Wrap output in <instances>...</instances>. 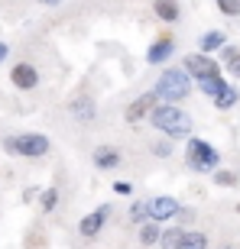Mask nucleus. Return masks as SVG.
I'll use <instances>...</instances> for the list:
<instances>
[{
    "instance_id": "1",
    "label": "nucleus",
    "mask_w": 240,
    "mask_h": 249,
    "mask_svg": "<svg viewBox=\"0 0 240 249\" xmlns=\"http://www.w3.org/2000/svg\"><path fill=\"white\" fill-rule=\"evenodd\" d=\"M146 120H149V126L159 129L166 139H188L192 136V126H195L188 110H182L179 104H162V101L149 110Z\"/></svg>"
},
{
    "instance_id": "8",
    "label": "nucleus",
    "mask_w": 240,
    "mask_h": 249,
    "mask_svg": "<svg viewBox=\"0 0 240 249\" xmlns=\"http://www.w3.org/2000/svg\"><path fill=\"white\" fill-rule=\"evenodd\" d=\"M7 78L17 91H36L39 84H42V74H39V68L33 62H13Z\"/></svg>"
},
{
    "instance_id": "15",
    "label": "nucleus",
    "mask_w": 240,
    "mask_h": 249,
    "mask_svg": "<svg viewBox=\"0 0 240 249\" xmlns=\"http://www.w3.org/2000/svg\"><path fill=\"white\" fill-rule=\"evenodd\" d=\"M211 104H214V110H234L240 104V91H237V84H224L221 91L211 97Z\"/></svg>"
},
{
    "instance_id": "26",
    "label": "nucleus",
    "mask_w": 240,
    "mask_h": 249,
    "mask_svg": "<svg viewBox=\"0 0 240 249\" xmlns=\"http://www.w3.org/2000/svg\"><path fill=\"white\" fill-rule=\"evenodd\" d=\"M218 52H221V58H218V62H224V65H227V62H231V58H234V55H237V52H240V49L227 42V46H221V49H218Z\"/></svg>"
},
{
    "instance_id": "13",
    "label": "nucleus",
    "mask_w": 240,
    "mask_h": 249,
    "mask_svg": "<svg viewBox=\"0 0 240 249\" xmlns=\"http://www.w3.org/2000/svg\"><path fill=\"white\" fill-rule=\"evenodd\" d=\"M153 13H156L159 23L176 26L179 19H182V3H179V0H153Z\"/></svg>"
},
{
    "instance_id": "18",
    "label": "nucleus",
    "mask_w": 240,
    "mask_h": 249,
    "mask_svg": "<svg viewBox=\"0 0 240 249\" xmlns=\"http://www.w3.org/2000/svg\"><path fill=\"white\" fill-rule=\"evenodd\" d=\"M59 201H62L59 188H42V191H39V211L42 213H52L59 207Z\"/></svg>"
},
{
    "instance_id": "30",
    "label": "nucleus",
    "mask_w": 240,
    "mask_h": 249,
    "mask_svg": "<svg viewBox=\"0 0 240 249\" xmlns=\"http://www.w3.org/2000/svg\"><path fill=\"white\" fill-rule=\"evenodd\" d=\"M39 7H59V3H62V0H36Z\"/></svg>"
},
{
    "instance_id": "28",
    "label": "nucleus",
    "mask_w": 240,
    "mask_h": 249,
    "mask_svg": "<svg viewBox=\"0 0 240 249\" xmlns=\"http://www.w3.org/2000/svg\"><path fill=\"white\" fill-rule=\"evenodd\" d=\"M36 197H39V188H26V191H23V201H36Z\"/></svg>"
},
{
    "instance_id": "2",
    "label": "nucleus",
    "mask_w": 240,
    "mask_h": 249,
    "mask_svg": "<svg viewBox=\"0 0 240 249\" xmlns=\"http://www.w3.org/2000/svg\"><path fill=\"white\" fill-rule=\"evenodd\" d=\"M3 152L13 159H46L52 152V139L46 133H13V136H3Z\"/></svg>"
},
{
    "instance_id": "9",
    "label": "nucleus",
    "mask_w": 240,
    "mask_h": 249,
    "mask_svg": "<svg viewBox=\"0 0 240 249\" xmlns=\"http://www.w3.org/2000/svg\"><path fill=\"white\" fill-rule=\"evenodd\" d=\"M146 213H149V220L169 223V220H176L179 213H182V204H179L172 194H159V197H149L146 201Z\"/></svg>"
},
{
    "instance_id": "7",
    "label": "nucleus",
    "mask_w": 240,
    "mask_h": 249,
    "mask_svg": "<svg viewBox=\"0 0 240 249\" xmlns=\"http://www.w3.org/2000/svg\"><path fill=\"white\" fill-rule=\"evenodd\" d=\"M68 117H72L75 123H81V126L94 123L98 120V101H94L88 91H75L72 101H68Z\"/></svg>"
},
{
    "instance_id": "3",
    "label": "nucleus",
    "mask_w": 240,
    "mask_h": 249,
    "mask_svg": "<svg viewBox=\"0 0 240 249\" xmlns=\"http://www.w3.org/2000/svg\"><path fill=\"white\" fill-rule=\"evenodd\" d=\"M192 78L185 74V68H162L153 84V94H156L162 104H182L188 94H192Z\"/></svg>"
},
{
    "instance_id": "11",
    "label": "nucleus",
    "mask_w": 240,
    "mask_h": 249,
    "mask_svg": "<svg viewBox=\"0 0 240 249\" xmlns=\"http://www.w3.org/2000/svg\"><path fill=\"white\" fill-rule=\"evenodd\" d=\"M156 104H159L156 94H153V91H143L137 101H130V104H127V110H123V120L137 126V123H143V120L149 117V110H153Z\"/></svg>"
},
{
    "instance_id": "21",
    "label": "nucleus",
    "mask_w": 240,
    "mask_h": 249,
    "mask_svg": "<svg viewBox=\"0 0 240 249\" xmlns=\"http://www.w3.org/2000/svg\"><path fill=\"white\" fill-rule=\"evenodd\" d=\"M179 236H182V227H166V230L159 233V243H156V246L159 249H176Z\"/></svg>"
},
{
    "instance_id": "6",
    "label": "nucleus",
    "mask_w": 240,
    "mask_h": 249,
    "mask_svg": "<svg viewBox=\"0 0 240 249\" xmlns=\"http://www.w3.org/2000/svg\"><path fill=\"white\" fill-rule=\"evenodd\" d=\"M111 213H114L111 204H98L91 213H84L81 220H78V236H81L84 243L98 240V236L104 233V227H107V220H111Z\"/></svg>"
},
{
    "instance_id": "23",
    "label": "nucleus",
    "mask_w": 240,
    "mask_h": 249,
    "mask_svg": "<svg viewBox=\"0 0 240 249\" xmlns=\"http://www.w3.org/2000/svg\"><path fill=\"white\" fill-rule=\"evenodd\" d=\"M214 7L221 10L224 17H231V19L240 17V0H214Z\"/></svg>"
},
{
    "instance_id": "17",
    "label": "nucleus",
    "mask_w": 240,
    "mask_h": 249,
    "mask_svg": "<svg viewBox=\"0 0 240 249\" xmlns=\"http://www.w3.org/2000/svg\"><path fill=\"white\" fill-rule=\"evenodd\" d=\"M159 233H162V223H156V220H143L137 227V240H140V246H156L159 243Z\"/></svg>"
},
{
    "instance_id": "31",
    "label": "nucleus",
    "mask_w": 240,
    "mask_h": 249,
    "mask_svg": "<svg viewBox=\"0 0 240 249\" xmlns=\"http://www.w3.org/2000/svg\"><path fill=\"white\" fill-rule=\"evenodd\" d=\"M237 213H240V204H237Z\"/></svg>"
},
{
    "instance_id": "14",
    "label": "nucleus",
    "mask_w": 240,
    "mask_h": 249,
    "mask_svg": "<svg viewBox=\"0 0 240 249\" xmlns=\"http://www.w3.org/2000/svg\"><path fill=\"white\" fill-rule=\"evenodd\" d=\"M221 46H227V33H224V29H208V33H201V39H198V52H204V55H214Z\"/></svg>"
},
{
    "instance_id": "22",
    "label": "nucleus",
    "mask_w": 240,
    "mask_h": 249,
    "mask_svg": "<svg viewBox=\"0 0 240 249\" xmlns=\"http://www.w3.org/2000/svg\"><path fill=\"white\" fill-rule=\"evenodd\" d=\"M127 220L133 223V227H140L143 220H149V213H146V201H133V204H130V211H127Z\"/></svg>"
},
{
    "instance_id": "29",
    "label": "nucleus",
    "mask_w": 240,
    "mask_h": 249,
    "mask_svg": "<svg viewBox=\"0 0 240 249\" xmlns=\"http://www.w3.org/2000/svg\"><path fill=\"white\" fill-rule=\"evenodd\" d=\"M7 58H10V46H7V42H3V39H0V65L7 62Z\"/></svg>"
},
{
    "instance_id": "27",
    "label": "nucleus",
    "mask_w": 240,
    "mask_h": 249,
    "mask_svg": "<svg viewBox=\"0 0 240 249\" xmlns=\"http://www.w3.org/2000/svg\"><path fill=\"white\" fill-rule=\"evenodd\" d=\"M224 68H227V74H231V78H240V52H237V55H234L227 65H224Z\"/></svg>"
},
{
    "instance_id": "4",
    "label": "nucleus",
    "mask_w": 240,
    "mask_h": 249,
    "mask_svg": "<svg viewBox=\"0 0 240 249\" xmlns=\"http://www.w3.org/2000/svg\"><path fill=\"white\" fill-rule=\"evenodd\" d=\"M185 165L195 175H211L214 168H221V152L201 136H188L185 139Z\"/></svg>"
},
{
    "instance_id": "19",
    "label": "nucleus",
    "mask_w": 240,
    "mask_h": 249,
    "mask_svg": "<svg viewBox=\"0 0 240 249\" xmlns=\"http://www.w3.org/2000/svg\"><path fill=\"white\" fill-rule=\"evenodd\" d=\"M195 84H198V91H201L204 97H214L227 81H224V74H214V78H204V81H195Z\"/></svg>"
},
{
    "instance_id": "24",
    "label": "nucleus",
    "mask_w": 240,
    "mask_h": 249,
    "mask_svg": "<svg viewBox=\"0 0 240 249\" xmlns=\"http://www.w3.org/2000/svg\"><path fill=\"white\" fill-rule=\"evenodd\" d=\"M153 156H159V159H169L172 156V139H162V142H153Z\"/></svg>"
},
{
    "instance_id": "5",
    "label": "nucleus",
    "mask_w": 240,
    "mask_h": 249,
    "mask_svg": "<svg viewBox=\"0 0 240 249\" xmlns=\"http://www.w3.org/2000/svg\"><path fill=\"white\" fill-rule=\"evenodd\" d=\"M182 68L192 81H204V78L221 74V62L214 55H204V52H188V55L182 58Z\"/></svg>"
},
{
    "instance_id": "16",
    "label": "nucleus",
    "mask_w": 240,
    "mask_h": 249,
    "mask_svg": "<svg viewBox=\"0 0 240 249\" xmlns=\"http://www.w3.org/2000/svg\"><path fill=\"white\" fill-rule=\"evenodd\" d=\"M208 246H211V236L201 230H182L176 243V249H208Z\"/></svg>"
},
{
    "instance_id": "25",
    "label": "nucleus",
    "mask_w": 240,
    "mask_h": 249,
    "mask_svg": "<svg viewBox=\"0 0 240 249\" xmlns=\"http://www.w3.org/2000/svg\"><path fill=\"white\" fill-rule=\"evenodd\" d=\"M114 194H120V197H133V181H123V178H120V181H114Z\"/></svg>"
},
{
    "instance_id": "12",
    "label": "nucleus",
    "mask_w": 240,
    "mask_h": 249,
    "mask_svg": "<svg viewBox=\"0 0 240 249\" xmlns=\"http://www.w3.org/2000/svg\"><path fill=\"white\" fill-rule=\"evenodd\" d=\"M172 55H176V39L169 33H159L146 49V65H166Z\"/></svg>"
},
{
    "instance_id": "20",
    "label": "nucleus",
    "mask_w": 240,
    "mask_h": 249,
    "mask_svg": "<svg viewBox=\"0 0 240 249\" xmlns=\"http://www.w3.org/2000/svg\"><path fill=\"white\" fill-rule=\"evenodd\" d=\"M211 181H214L218 188H237L240 178H237V172H227V168H214V172H211Z\"/></svg>"
},
{
    "instance_id": "10",
    "label": "nucleus",
    "mask_w": 240,
    "mask_h": 249,
    "mask_svg": "<svg viewBox=\"0 0 240 249\" xmlns=\"http://www.w3.org/2000/svg\"><path fill=\"white\" fill-rule=\"evenodd\" d=\"M91 162L98 172H117L120 165H123V152H120L117 146H107V142H101V146L91 149Z\"/></svg>"
}]
</instances>
